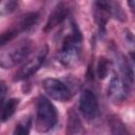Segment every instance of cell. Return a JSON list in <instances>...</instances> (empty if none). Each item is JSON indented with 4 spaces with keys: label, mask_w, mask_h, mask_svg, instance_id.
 <instances>
[{
    "label": "cell",
    "mask_w": 135,
    "mask_h": 135,
    "mask_svg": "<svg viewBox=\"0 0 135 135\" xmlns=\"http://www.w3.org/2000/svg\"><path fill=\"white\" fill-rule=\"evenodd\" d=\"M36 109V130L40 133H46L52 130L57 122V110L54 104L44 96L38 98Z\"/></svg>",
    "instance_id": "obj_1"
},
{
    "label": "cell",
    "mask_w": 135,
    "mask_h": 135,
    "mask_svg": "<svg viewBox=\"0 0 135 135\" xmlns=\"http://www.w3.org/2000/svg\"><path fill=\"white\" fill-rule=\"evenodd\" d=\"M34 50V42L32 40H22L9 51L2 53L0 58V64L3 69L13 68L23 60H25Z\"/></svg>",
    "instance_id": "obj_2"
},
{
    "label": "cell",
    "mask_w": 135,
    "mask_h": 135,
    "mask_svg": "<svg viewBox=\"0 0 135 135\" xmlns=\"http://www.w3.org/2000/svg\"><path fill=\"white\" fill-rule=\"evenodd\" d=\"M81 40L75 38L72 34L64 38L59 52V60L64 66H73L80 60Z\"/></svg>",
    "instance_id": "obj_3"
},
{
    "label": "cell",
    "mask_w": 135,
    "mask_h": 135,
    "mask_svg": "<svg viewBox=\"0 0 135 135\" xmlns=\"http://www.w3.org/2000/svg\"><path fill=\"white\" fill-rule=\"evenodd\" d=\"M47 51H49L47 45H43L40 49V51L36 54V56H34L33 58H31L26 62H24L18 69V71L15 73L14 81H21V80H24V79L31 77L32 75H34L40 69L42 63L44 62L45 57L47 55Z\"/></svg>",
    "instance_id": "obj_4"
},
{
    "label": "cell",
    "mask_w": 135,
    "mask_h": 135,
    "mask_svg": "<svg viewBox=\"0 0 135 135\" xmlns=\"http://www.w3.org/2000/svg\"><path fill=\"white\" fill-rule=\"evenodd\" d=\"M42 88L47 96L60 102H65L72 97L70 89L62 81L55 78H45L42 81Z\"/></svg>",
    "instance_id": "obj_5"
},
{
    "label": "cell",
    "mask_w": 135,
    "mask_h": 135,
    "mask_svg": "<svg viewBox=\"0 0 135 135\" xmlns=\"http://www.w3.org/2000/svg\"><path fill=\"white\" fill-rule=\"evenodd\" d=\"M79 111L85 120L92 121L94 120L99 112L98 100L95 94L90 90H84L79 99Z\"/></svg>",
    "instance_id": "obj_6"
},
{
    "label": "cell",
    "mask_w": 135,
    "mask_h": 135,
    "mask_svg": "<svg viewBox=\"0 0 135 135\" xmlns=\"http://www.w3.org/2000/svg\"><path fill=\"white\" fill-rule=\"evenodd\" d=\"M93 15L100 32H104L105 25L112 15L111 0H95L93 5Z\"/></svg>",
    "instance_id": "obj_7"
},
{
    "label": "cell",
    "mask_w": 135,
    "mask_h": 135,
    "mask_svg": "<svg viewBox=\"0 0 135 135\" xmlns=\"http://www.w3.org/2000/svg\"><path fill=\"white\" fill-rule=\"evenodd\" d=\"M129 91L130 89L122 81L121 77L114 73L108 86L109 98L114 102H121L128 97Z\"/></svg>",
    "instance_id": "obj_8"
},
{
    "label": "cell",
    "mask_w": 135,
    "mask_h": 135,
    "mask_svg": "<svg viewBox=\"0 0 135 135\" xmlns=\"http://www.w3.org/2000/svg\"><path fill=\"white\" fill-rule=\"evenodd\" d=\"M68 15H69V8L65 6V4L59 3L58 5L55 6V8L50 14V16L46 20V23L44 25L43 31L49 32V31L53 30L54 27L59 25L68 17Z\"/></svg>",
    "instance_id": "obj_9"
},
{
    "label": "cell",
    "mask_w": 135,
    "mask_h": 135,
    "mask_svg": "<svg viewBox=\"0 0 135 135\" xmlns=\"http://www.w3.org/2000/svg\"><path fill=\"white\" fill-rule=\"evenodd\" d=\"M116 59H117V64H118L119 72H120V77H121L122 81L126 83V85L129 89H131L135 83L134 71L131 68V64L129 63L127 58L122 54H118Z\"/></svg>",
    "instance_id": "obj_10"
},
{
    "label": "cell",
    "mask_w": 135,
    "mask_h": 135,
    "mask_svg": "<svg viewBox=\"0 0 135 135\" xmlns=\"http://www.w3.org/2000/svg\"><path fill=\"white\" fill-rule=\"evenodd\" d=\"M39 15L36 12H32V13H27L23 16H21L18 21L16 22V24H14V26H12V28L17 33H22V32H26L28 30H31L38 21Z\"/></svg>",
    "instance_id": "obj_11"
},
{
    "label": "cell",
    "mask_w": 135,
    "mask_h": 135,
    "mask_svg": "<svg viewBox=\"0 0 135 135\" xmlns=\"http://www.w3.org/2000/svg\"><path fill=\"white\" fill-rule=\"evenodd\" d=\"M82 123L78 114L74 110H70L68 113L66 120V133L68 134H78L81 132Z\"/></svg>",
    "instance_id": "obj_12"
},
{
    "label": "cell",
    "mask_w": 135,
    "mask_h": 135,
    "mask_svg": "<svg viewBox=\"0 0 135 135\" xmlns=\"http://www.w3.org/2000/svg\"><path fill=\"white\" fill-rule=\"evenodd\" d=\"M19 99L17 98H11L5 103H3L2 107V113H1V120L2 122H5L7 119H9L13 114L16 112L18 105H19Z\"/></svg>",
    "instance_id": "obj_13"
},
{
    "label": "cell",
    "mask_w": 135,
    "mask_h": 135,
    "mask_svg": "<svg viewBox=\"0 0 135 135\" xmlns=\"http://www.w3.org/2000/svg\"><path fill=\"white\" fill-rule=\"evenodd\" d=\"M111 69V61L105 58V57H100L98 62H97V68H96V73L99 79H104Z\"/></svg>",
    "instance_id": "obj_14"
},
{
    "label": "cell",
    "mask_w": 135,
    "mask_h": 135,
    "mask_svg": "<svg viewBox=\"0 0 135 135\" xmlns=\"http://www.w3.org/2000/svg\"><path fill=\"white\" fill-rule=\"evenodd\" d=\"M109 126H110L111 132L113 134H126V133H128L126 126L117 116L109 117Z\"/></svg>",
    "instance_id": "obj_15"
},
{
    "label": "cell",
    "mask_w": 135,
    "mask_h": 135,
    "mask_svg": "<svg viewBox=\"0 0 135 135\" xmlns=\"http://www.w3.org/2000/svg\"><path fill=\"white\" fill-rule=\"evenodd\" d=\"M32 127V119L27 118L24 119L23 121L19 122L18 124H16V128L14 130V134H18V135H26L30 133V129Z\"/></svg>",
    "instance_id": "obj_16"
},
{
    "label": "cell",
    "mask_w": 135,
    "mask_h": 135,
    "mask_svg": "<svg viewBox=\"0 0 135 135\" xmlns=\"http://www.w3.org/2000/svg\"><path fill=\"white\" fill-rule=\"evenodd\" d=\"M111 9H112V15L119 21H124L126 20V15L123 13V9L119 5L117 1H111Z\"/></svg>",
    "instance_id": "obj_17"
},
{
    "label": "cell",
    "mask_w": 135,
    "mask_h": 135,
    "mask_svg": "<svg viewBox=\"0 0 135 135\" xmlns=\"http://www.w3.org/2000/svg\"><path fill=\"white\" fill-rule=\"evenodd\" d=\"M123 37H124L126 44L130 47V50L135 51V36H134V34L130 30L126 28L123 32Z\"/></svg>",
    "instance_id": "obj_18"
},
{
    "label": "cell",
    "mask_w": 135,
    "mask_h": 135,
    "mask_svg": "<svg viewBox=\"0 0 135 135\" xmlns=\"http://www.w3.org/2000/svg\"><path fill=\"white\" fill-rule=\"evenodd\" d=\"M6 91H7V89H6V85H5V83L3 82V81H1V83H0V95H1V103L3 104L4 103V98H5V95H6Z\"/></svg>",
    "instance_id": "obj_19"
},
{
    "label": "cell",
    "mask_w": 135,
    "mask_h": 135,
    "mask_svg": "<svg viewBox=\"0 0 135 135\" xmlns=\"http://www.w3.org/2000/svg\"><path fill=\"white\" fill-rule=\"evenodd\" d=\"M128 3H129V5L132 9L135 8V0H128Z\"/></svg>",
    "instance_id": "obj_20"
},
{
    "label": "cell",
    "mask_w": 135,
    "mask_h": 135,
    "mask_svg": "<svg viewBox=\"0 0 135 135\" xmlns=\"http://www.w3.org/2000/svg\"><path fill=\"white\" fill-rule=\"evenodd\" d=\"M130 56H131L133 62L135 63V51H130Z\"/></svg>",
    "instance_id": "obj_21"
}]
</instances>
